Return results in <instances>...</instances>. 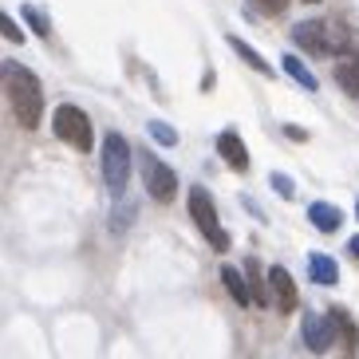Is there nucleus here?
Instances as JSON below:
<instances>
[{"mask_svg": "<svg viewBox=\"0 0 359 359\" xmlns=\"http://www.w3.org/2000/svg\"><path fill=\"white\" fill-rule=\"evenodd\" d=\"M269 288H273V300L280 312H296V304H300V296H296V280L288 276V269H269Z\"/></svg>", "mask_w": 359, "mask_h": 359, "instance_id": "8", "label": "nucleus"}, {"mask_svg": "<svg viewBox=\"0 0 359 359\" xmlns=\"http://www.w3.org/2000/svg\"><path fill=\"white\" fill-rule=\"evenodd\" d=\"M4 91H8V103H12V115L20 127H40L43 118V87L28 67H16V64H4Z\"/></svg>", "mask_w": 359, "mask_h": 359, "instance_id": "1", "label": "nucleus"}, {"mask_svg": "<svg viewBox=\"0 0 359 359\" xmlns=\"http://www.w3.org/2000/svg\"><path fill=\"white\" fill-rule=\"evenodd\" d=\"M190 217H194V225H198L205 237H210V245L217 249V253H225L229 249V233L217 225V210H213V198L201 186H194L190 190Z\"/></svg>", "mask_w": 359, "mask_h": 359, "instance_id": "4", "label": "nucleus"}, {"mask_svg": "<svg viewBox=\"0 0 359 359\" xmlns=\"http://www.w3.org/2000/svg\"><path fill=\"white\" fill-rule=\"evenodd\" d=\"M217 150H222L225 166L233 170H249V150H245V142L233 130H222V138H217Z\"/></svg>", "mask_w": 359, "mask_h": 359, "instance_id": "9", "label": "nucleus"}, {"mask_svg": "<svg viewBox=\"0 0 359 359\" xmlns=\"http://www.w3.org/2000/svg\"><path fill=\"white\" fill-rule=\"evenodd\" d=\"M0 28H4V40H16V43L24 40L20 28H16V20H12V16H0Z\"/></svg>", "mask_w": 359, "mask_h": 359, "instance_id": "19", "label": "nucleus"}, {"mask_svg": "<svg viewBox=\"0 0 359 359\" xmlns=\"http://www.w3.org/2000/svg\"><path fill=\"white\" fill-rule=\"evenodd\" d=\"M24 20L32 24V28H36V32H40V36H48V20H43V16H40V12L32 8V4H24Z\"/></svg>", "mask_w": 359, "mask_h": 359, "instance_id": "18", "label": "nucleus"}, {"mask_svg": "<svg viewBox=\"0 0 359 359\" xmlns=\"http://www.w3.org/2000/svg\"><path fill=\"white\" fill-rule=\"evenodd\" d=\"M229 48H233L237 55H241V60H245L249 67H253V72H264V75H269V60H261V55H257L253 48H249V43L241 40V36H229Z\"/></svg>", "mask_w": 359, "mask_h": 359, "instance_id": "14", "label": "nucleus"}, {"mask_svg": "<svg viewBox=\"0 0 359 359\" xmlns=\"http://www.w3.org/2000/svg\"><path fill=\"white\" fill-rule=\"evenodd\" d=\"M273 190L280 194V198H292V182H288L285 174H273Z\"/></svg>", "mask_w": 359, "mask_h": 359, "instance_id": "20", "label": "nucleus"}, {"mask_svg": "<svg viewBox=\"0 0 359 359\" xmlns=\"http://www.w3.org/2000/svg\"><path fill=\"white\" fill-rule=\"evenodd\" d=\"M308 276H312L316 285H336L339 280V264L332 261V257H324V253H312L308 257Z\"/></svg>", "mask_w": 359, "mask_h": 359, "instance_id": "12", "label": "nucleus"}, {"mask_svg": "<svg viewBox=\"0 0 359 359\" xmlns=\"http://www.w3.org/2000/svg\"><path fill=\"white\" fill-rule=\"evenodd\" d=\"M261 16H276V12H285L288 8V0H249Z\"/></svg>", "mask_w": 359, "mask_h": 359, "instance_id": "17", "label": "nucleus"}, {"mask_svg": "<svg viewBox=\"0 0 359 359\" xmlns=\"http://www.w3.org/2000/svg\"><path fill=\"white\" fill-rule=\"evenodd\" d=\"M308 217H312V225H316L320 233H336L339 222H344V213H339L336 205H327V201H312V205H308Z\"/></svg>", "mask_w": 359, "mask_h": 359, "instance_id": "11", "label": "nucleus"}, {"mask_svg": "<svg viewBox=\"0 0 359 359\" xmlns=\"http://www.w3.org/2000/svg\"><path fill=\"white\" fill-rule=\"evenodd\" d=\"M304 4H316V0H304Z\"/></svg>", "mask_w": 359, "mask_h": 359, "instance_id": "22", "label": "nucleus"}, {"mask_svg": "<svg viewBox=\"0 0 359 359\" xmlns=\"http://www.w3.org/2000/svg\"><path fill=\"white\" fill-rule=\"evenodd\" d=\"M285 72L292 75V79H296V83H300V87H304V91H316V75L308 72V67L300 64L296 55H285Z\"/></svg>", "mask_w": 359, "mask_h": 359, "instance_id": "15", "label": "nucleus"}, {"mask_svg": "<svg viewBox=\"0 0 359 359\" xmlns=\"http://www.w3.org/2000/svg\"><path fill=\"white\" fill-rule=\"evenodd\" d=\"M332 327H336V320H332V316H320V312H308V316H304V344L316 351V355L336 344V332H332Z\"/></svg>", "mask_w": 359, "mask_h": 359, "instance_id": "7", "label": "nucleus"}, {"mask_svg": "<svg viewBox=\"0 0 359 359\" xmlns=\"http://www.w3.org/2000/svg\"><path fill=\"white\" fill-rule=\"evenodd\" d=\"M292 40L312 55H332V52H344L348 48V32L336 28V24L327 20H304L292 28Z\"/></svg>", "mask_w": 359, "mask_h": 359, "instance_id": "3", "label": "nucleus"}, {"mask_svg": "<svg viewBox=\"0 0 359 359\" xmlns=\"http://www.w3.org/2000/svg\"><path fill=\"white\" fill-rule=\"evenodd\" d=\"M336 83L348 91L351 99H359V52H348L336 60Z\"/></svg>", "mask_w": 359, "mask_h": 359, "instance_id": "10", "label": "nucleus"}, {"mask_svg": "<svg viewBox=\"0 0 359 359\" xmlns=\"http://www.w3.org/2000/svg\"><path fill=\"white\" fill-rule=\"evenodd\" d=\"M348 249H351V257L359 261V237H351V241H348Z\"/></svg>", "mask_w": 359, "mask_h": 359, "instance_id": "21", "label": "nucleus"}, {"mask_svg": "<svg viewBox=\"0 0 359 359\" xmlns=\"http://www.w3.org/2000/svg\"><path fill=\"white\" fill-rule=\"evenodd\" d=\"M138 166H142V186H147L150 198L154 201H174V194H178V178H174V170H170L166 162L142 150Z\"/></svg>", "mask_w": 359, "mask_h": 359, "instance_id": "6", "label": "nucleus"}, {"mask_svg": "<svg viewBox=\"0 0 359 359\" xmlns=\"http://www.w3.org/2000/svg\"><path fill=\"white\" fill-rule=\"evenodd\" d=\"M355 213H359V201H355Z\"/></svg>", "mask_w": 359, "mask_h": 359, "instance_id": "23", "label": "nucleus"}, {"mask_svg": "<svg viewBox=\"0 0 359 359\" xmlns=\"http://www.w3.org/2000/svg\"><path fill=\"white\" fill-rule=\"evenodd\" d=\"M52 130H55L60 138H64L67 147H75V150H91V123H87V115L79 111V107H72V103L55 107Z\"/></svg>", "mask_w": 359, "mask_h": 359, "instance_id": "5", "label": "nucleus"}, {"mask_svg": "<svg viewBox=\"0 0 359 359\" xmlns=\"http://www.w3.org/2000/svg\"><path fill=\"white\" fill-rule=\"evenodd\" d=\"M103 182L111 198H123L127 194V182H130V147L123 135H111L103 138Z\"/></svg>", "mask_w": 359, "mask_h": 359, "instance_id": "2", "label": "nucleus"}, {"mask_svg": "<svg viewBox=\"0 0 359 359\" xmlns=\"http://www.w3.org/2000/svg\"><path fill=\"white\" fill-rule=\"evenodd\" d=\"M222 280H225V288H229V296L237 300V304H253V292H249V285H245V276L233 269V264H225L222 269Z\"/></svg>", "mask_w": 359, "mask_h": 359, "instance_id": "13", "label": "nucleus"}, {"mask_svg": "<svg viewBox=\"0 0 359 359\" xmlns=\"http://www.w3.org/2000/svg\"><path fill=\"white\" fill-rule=\"evenodd\" d=\"M147 127H150V135L158 138L162 147H174V142H178V135H174V130H170L166 123H158V118H154V123H147Z\"/></svg>", "mask_w": 359, "mask_h": 359, "instance_id": "16", "label": "nucleus"}]
</instances>
